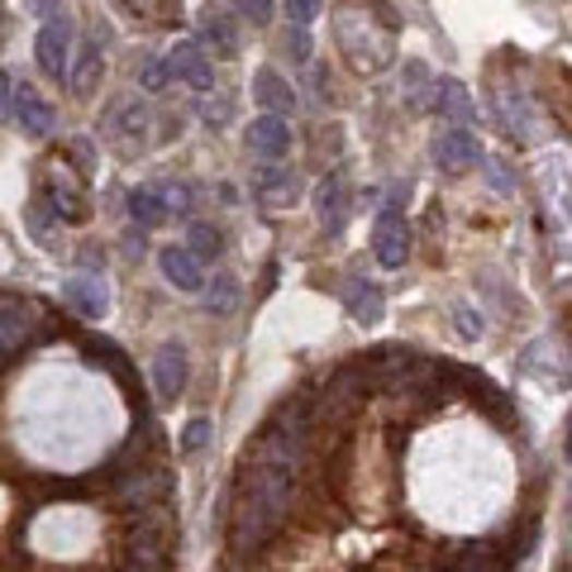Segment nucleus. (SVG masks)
I'll return each mask as SVG.
<instances>
[{
    "mask_svg": "<svg viewBox=\"0 0 572 572\" xmlns=\"http://www.w3.org/2000/svg\"><path fill=\"white\" fill-rule=\"evenodd\" d=\"M100 72H106V62H100V48L86 44L82 58H76V72H68V82H72L76 96H91V91H96V82H100Z\"/></svg>",
    "mask_w": 572,
    "mask_h": 572,
    "instance_id": "nucleus-19",
    "label": "nucleus"
},
{
    "mask_svg": "<svg viewBox=\"0 0 572 572\" xmlns=\"http://www.w3.org/2000/svg\"><path fill=\"white\" fill-rule=\"evenodd\" d=\"M211 420L205 415H196V420H187V429H181V453H201L205 444H211Z\"/></svg>",
    "mask_w": 572,
    "mask_h": 572,
    "instance_id": "nucleus-22",
    "label": "nucleus"
},
{
    "mask_svg": "<svg viewBox=\"0 0 572 572\" xmlns=\"http://www.w3.org/2000/svg\"><path fill=\"white\" fill-rule=\"evenodd\" d=\"M249 148L267 163L286 158V153H291V124H286L282 115H258V120L249 124Z\"/></svg>",
    "mask_w": 572,
    "mask_h": 572,
    "instance_id": "nucleus-7",
    "label": "nucleus"
},
{
    "mask_svg": "<svg viewBox=\"0 0 572 572\" xmlns=\"http://www.w3.org/2000/svg\"><path fill=\"white\" fill-rule=\"evenodd\" d=\"M68 48H72V20H68V15H62V20H48L44 29H38V38H34L38 68L53 76V82H68V68H72Z\"/></svg>",
    "mask_w": 572,
    "mask_h": 572,
    "instance_id": "nucleus-3",
    "label": "nucleus"
},
{
    "mask_svg": "<svg viewBox=\"0 0 572 572\" xmlns=\"http://www.w3.org/2000/svg\"><path fill=\"white\" fill-rule=\"evenodd\" d=\"M291 53H296V62H310V38H306V29L291 34Z\"/></svg>",
    "mask_w": 572,
    "mask_h": 572,
    "instance_id": "nucleus-28",
    "label": "nucleus"
},
{
    "mask_svg": "<svg viewBox=\"0 0 572 572\" xmlns=\"http://www.w3.org/2000/svg\"><path fill=\"white\" fill-rule=\"evenodd\" d=\"M306 439H310L306 406L286 401L263 425V434L253 439V449L243 453L239 482H234V505H229L234 553H258L286 525L296 482H301V467H306Z\"/></svg>",
    "mask_w": 572,
    "mask_h": 572,
    "instance_id": "nucleus-1",
    "label": "nucleus"
},
{
    "mask_svg": "<svg viewBox=\"0 0 572 572\" xmlns=\"http://www.w3.org/2000/svg\"><path fill=\"white\" fill-rule=\"evenodd\" d=\"M372 253L382 267H406L410 258V219L401 211V201L392 196L377 215V229H372Z\"/></svg>",
    "mask_w": 572,
    "mask_h": 572,
    "instance_id": "nucleus-2",
    "label": "nucleus"
},
{
    "mask_svg": "<svg viewBox=\"0 0 572 572\" xmlns=\"http://www.w3.org/2000/svg\"><path fill=\"white\" fill-rule=\"evenodd\" d=\"M258 191H263V201H296L301 196V177H296L291 167H286V172L272 167V172L258 177Z\"/></svg>",
    "mask_w": 572,
    "mask_h": 572,
    "instance_id": "nucleus-20",
    "label": "nucleus"
},
{
    "mask_svg": "<svg viewBox=\"0 0 572 572\" xmlns=\"http://www.w3.org/2000/svg\"><path fill=\"white\" fill-rule=\"evenodd\" d=\"M229 115H234V100H215V106L205 100V120H211V124H225Z\"/></svg>",
    "mask_w": 572,
    "mask_h": 572,
    "instance_id": "nucleus-27",
    "label": "nucleus"
},
{
    "mask_svg": "<svg viewBox=\"0 0 572 572\" xmlns=\"http://www.w3.org/2000/svg\"><path fill=\"white\" fill-rule=\"evenodd\" d=\"M453 320H458V334H463V339H482V315H473V310H467L463 301L453 306Z\"/></svg>",
    "mask_w": 572,
    "mask_h": 572,
    "instance_id": "nucleus-25",
    "label": "nucleus"
},
{
    "mask_svg": "<svg viewBox=\"0 0 572 572\" xmlns=\"http://www.w3.org/2000/svg\"><path fill=\"white\" fill-rule=\"evenodd\" d=\"M62 296H68V306H72L82 320H106V310H110L106 286L91 282V277H72L68 286H62Z\"/></svg>",
    "mask_w": 572,
    "mask_h": 572,
    "instance_id": "nucleus-12",
    "label": "nucleus"
},
{
    "mask_svg": "<svg viewBox=\"0 0 572 572\" xmlns=\"http://www.w3.org/2000/svg\"><path fill=\"white\" fill-rule=\"evenodd\" d=\"M344 306H348V315H354L358 324H377L386 315V296H382V286L368 282V277H348L344 286Z\"/></svg>",
    "mask_w": 572,
    "mask_h": 572,
    "instance_id": "nucleus-9",
    "label": "nucleus"
},
{
    "mask_svg": "<svg viewBox=\"0 0 572 572\" xmlns=\"http://www.w3.org/2000/svg\"><path fill=\"white\" fill-rule=\"evenodd\" d=\"M253 96L263 100V106H267L272 115H282V120L296 110V91L286 86L282 76L272 72V68H258V72H253Z\"/></svg>",
    "mask_w": 572,
    "mask_h": 572,
    "instance_id": "nucleus-13",
    "label": "nucleus"
},
{
    "mask_svg": "<svg viewBox=\"0 0 572 572\" xmlns=\"http://www.w3.org/2000/svg\"><path fill=\"white\" fill-rule=\"evenodd\" d=\"M129 258H139L143 253V234H129V249H124Z\"/></svg>",
    "mask_w": 572,
    "mask_h": 572,
    "instance_id": "nucleus-30",
    "label": "nucleus"
},
{
    "mask_svg": "<svg viewBox=\"0 0 572 572\" xmlns=\"http://www.w3.org/2000/svg\"><path fill=\"white\" fill-rule=\"evenodd\" d=\"M10 91H15V82H10V72H0V115L10 110Z\"/></svg>",
    "mask_w": 572,
    "mask_h": 572,
    "instance_id": "nucleus-29",
    "label": "nucleus"
},
{
    "mask_svg": "<svg viewBox=\"0 0 572 572\" xmlns=\"http://www.w3.org/2000/svg\"><path fill=\"white\" fill-rule=\"evenodd\" d=\"M163 76L167 82H191L196 91H211L215 86V72H211V58H205V48L201 44H177L172 53L163 58Z\"/></svg>",
    "mask_w": 572,
    "mask_h": 572,
    "instance_id": "nucleus-4",
    "label": "nucleus"
},
{
    "mask_svg": "<svg viewBox=\"0 0 572 572\" xmlns=\"http://www.w3.org/2000/svg\"><path fill=\"white\" fill-rule=\"evenodd\" d=\"M187 239H191V243H187V253L196 258V263H201V258H219V253H225V234H219L215 225H201V219L191 225Z\"/></svg>",
    "mask_w": 572,
    "mask_h": 572,
    "instance_id": "nucleus-21",
    "label": "nucleus"
},
{
    "mask_svg": "<svg viewBox=\"0 0 572 572\" xmlns=\"http://www.w3.org/2000/svg\"><path fill=\"white\" fill-rule=\"evenodd\" d=\"M48 196H53V205H58L53 215H62L68 225H82V219H86V201H82V191L72 187L62 167H53V172H48Z\"/></svg>",
    "mask_w": 572,
    "mask_h": 572,
    "instance_id": "nucleus-15",
    "label": "nucleus"
},
{
    "mask_svg": "<svg viewBox=\"0 0 572 572\" xmlns=\"http://www.w3.org/2000/svg\"><path fill=\"white\" fill-rule=\"evenodd\" d=\"M158 267H163V277L172 282L177 291H201V286H205V267L181 249V243H167V249L158 253Z\"/></svg>",
    "mask_w": 572,
    "mask_h": 572,
    "instance_id": "nucleus-10",
    "label": "nucleus"
},
{
    "mask_svg": "<svg viewBox=\"0 0 572 572\" xmlns=\"http://www.w3.org/2000/svg\"><path fill=\"white\" fill-rule=\"evenodd\" d=\"M167 215L172 211H167V201L158 191H129V219H134L139 229H158Z\"/></svg>",
    "mask_w": 572,
    "mask_h": 572,
    "instance_id": "nucleus-17",
    "label": "nucleus"
},
{
    "mask_svg": "<svg viewBox=\"0 0 572 572\" xmlns=\"http://www.w3.org/2000/svg\"><path fill=\"white\" fill-rule=\"evenodd\" d=\"M320 5L324 0H286V20H291L296 29H306V24L320 15Z\"/></svg>",
    "mask_w": 572,
    "mask_h": 572,
    "instance_id": "nucleus-24",
    "label": "nucleus"
},
{
    "mask_svg": "<svg viewBox=\"0 0 572 572\" xmlns=\"http://www.w3.org/2000/svg\"><path fill=\"white\" fill-rule=\"evenodd\" d=\"M434 106L444 110L449 120H458V124H473L477 120V100L467 96V86L453 82V76H444V82L434 86Z\"/></svg>",
    "mask_w": 572,
    "mask_h": 572,
    "instance_id": "nucleus-16",
    "label": "nucleus"
},
{
    "mask_svg": "<svg viewBox=\"0 0 572 572\" xmlns=\"http://www.w3.org/2000/svg\"><path fill=\"white\" fill-rule=\"evenodd\" d=\"M239 5V15H249L253 24H267L272 20V0H234Z\"/></svg>",
    "mask_w": 572,
    "mask_h": 572,
    "instance_id": "nucleus-26",
    "label": "nucleus"
},
{
    "mask_svg": "<svg viewBox=\"0 0 572 572\" xmlns=\"http://www.w3.org/2000/svg\"><path fill=\"white\" fill-rule=\"evenodd\" d=\"M187 377H191V362L181 344H163L153 354V392H158V401H177L187 392Z\"/></svg>",
    "mask_w": 572,
    "mask_h": 572,
    "instance_id": "nucleus-5",
    "label": "nucleus"
},
{
    "mask_svg": "<svg viewBox=\"0 0 572 572\" xmlns=\"http://www.w3.org/2000/svg\"><path fill=\"white\" fill-rule=\"evenodd\" d=\"M201 38H205V48H211L215 58H239V29H234V20L219 15V10H205Z\"/></svg>",
    "mask_w": 572,
    "mask_h": 572,
    "instance_id": "nucleus-14",
    "label": "nucleus"
},
{
    "mask_svg": "<svg viewBox=\"0 0 572 572\" xmlns=\"http://www.w3.org/2000/svg\"><path fill=\"white\" fill-rule=\"evenodd\" d=\"M453 572H501V553L491 544H463L458 553H449Z\"/></svg>",
    "mask_w": 572,
    "mask_h": 572,
    "instance_id": "nucleus-18",
    "label": "nucleus"
},
{
    "mask_svg": "<svg viewBox=\"0 0 572 572\" xmlns=\"http://www.w3.org/2000/svg\"><path fill=\"white\" fill-rule=\"evenodd\" d=\"M429 153H434V163L444 167V172H463V167L482 163V143H477V134H467V129H449V134H434Z\"/></svg>",
    "mask_w": 572,
    "mask_h": 572,
    "instance_id": "nucleus-6",
    "label": "nucleus"
},
{
    "mask_svg": "<svg viewBox=\"0 0 572 572\" xmlns=\"http://www.w3.org/2000/svg\"><path fill=\"white\" fill-rule=\"evenodd\" d=\"M234 301H239V282L234 277H215V291H211V310H234Z\"/></svg>",
    "mask_w": 572,
    "mask_h": 572,
    "instance_id": "nucleus-23",
    "label": "nucleus"
},
{
    "mask_svg": "<svg viewBox=\"0 0 572 572\" xmlns=\"http://www.w3.org/2000/svg\"><path fill=\"white\" fill-rule=\"evenodd\" d=\"M315 205H320V229L334 239V234L344 229V219H348V187H344V177H324L320 191H315Z\"/></svg>",
    "mask_w": 572,
    "mask_h": 572,
    "instance_id": "nucleus-11",
    "label": "nucleus"
},
{
    "mask_svg": "<svg viewBox=\"0 0 572 572\" xmlns=\"http://www.w3.org/2000/svg\"><path fill=\"white\" fill-rule=\"evenodd\" d=\"M10 96H15V115H20V124L29 139H48L58 129V110L48 106L34 86H20V91H10Z\"/></svg>",
    "mask_w": 572,
    "mask_h": 572,
    "instance_id": "nucleus-8",
    "label": "nucleus"
}]
</instances>
